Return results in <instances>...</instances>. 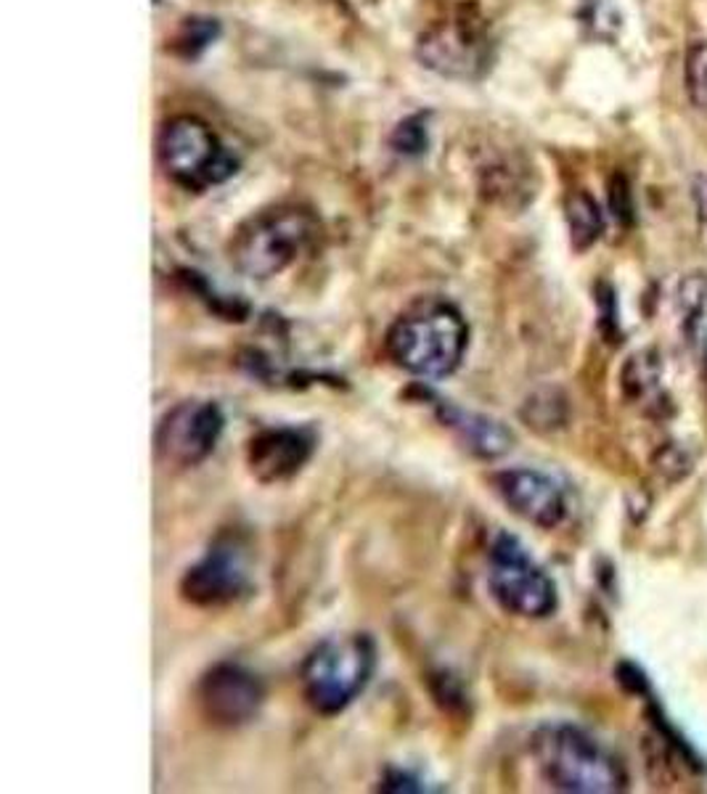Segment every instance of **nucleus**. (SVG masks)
<instances>
[{"mask_svg": "<svg viewBox=\"0 0 707 794\" xmlns=\"http://www.w3.org/2000/svg\"><path fill=\"white\" fill-rule=\"evenodd\" d=\"M609 207L612 213H615V217L621 223H625V226H631L634 223V192H631V183L625 175H612L609 181Z\"/></svg>", "mask_w": 707, "mask_h": 794, "instance_id": "20", "label": "nucleus"}, {"mask_svg": "<svg viewBox=\"0 0 707 794\" xmlns=\"http://www.w3.org/2000/svg\"><path fill=\"white\" fill-rule=\"evenodd\" d=\"M318 437L310 426H268L247 445L249 474L263 485L297 477L316 453Z\"/></svg>", "mask_w": 707, "mask_h": 794, "instance_id": "11", "label": "nucleus"}, {"mask_svg": "<svg viewBox=\"0 0 707 794\" xmlns=\"http://www.w3.org/2000/svg\"><path fill=\"white\" fill-rule=\"evenodd\" d=\"M263 702V681L239 662H217L199 683V708L217 729H239L255 721Z\"/></svg>", "mask_w": 707, "mask_h": 794, "instance_id": "9", "label": "nucleus"}, {"mask_svg": "<svg viewBox=\"0 0 707 794\" xmlns=\"http://www.w3.org/2000/svg\"><path fill=\"white\" fill-rule=\"evenodd\" d=\"M684 80L691 104L707 112V40H697L686 51Z\"/></svg>", "mask_w": 707, "mask_h": 794, "instance_id": "17", "label": "nucleus"}, {"mask_svg": "<svg viewBox=\"0 0 707 794\" xmlns=\"http://www.w3.org/2000/svg\"><path fill=\"white\" fill-rule=\"evenodd\" d=\"M617 683L625 691H631V694H647L649 691V681H647V673H644L642 668L634 662H621L617 664Z\"/></svg>", "mask_w": 707, "mask_h": 794, "instance_id": "22", "label": "nucleus"}, {"mask_svg": "<svg viewBox=\"0 0 707 794\" xmlns=\"http://www.w3.org/2000/svg\"><path fill=\"white\" fill-rule=\"evenodd\" d=\"M377 668L371 636H329L305 657L300 668L303 694L318 715H339L369 687Z\"/></svg>", "mask_w": 707, "mask_h": 794, "instance_id": "4", "label": "nucleus"}, {"mask_svg": "<svg viewBox=\"0 0 707 794\" xmlns=\"http://www.w3.org/2000/svg\"><path fill=\"white\" fill-rule=\"evenodd\" d=\"M382 792H440V786H430L427 778L417 776L411 771L390 769L382 776V784H379Z\"/></svg>", "mask_w": 707, "mask_h": 794, "instance_id": "21", "label": "nucleus"}, {"mask_svg": "<svg viewBox=\"0 0 707 794\" xmlns=\"http://www.w3.org/2000/svg\"><path fill=\"white\" fill-rule=\"evenodd\" d=\"M678 305H682L684 326L691 339H707V276L695 274L684 278L678 289Z\"/></svg>", "mask_w": 707, "mask_h": 794, "instance_id": "16", "label": "nucleus"}, {"mask_svg": "<svg viewBox=\"0 0 707 794\" xmlns=\"http://www.w3.org/2000/svg\"><path fill=\"white\" fill-rule=\"evenodd\" d=\"M215 32L217 27L215 22H209V19H188L178 35V49H183V53H188V56H194V53H199L213 43Z\"/></svg>", "mask_w": 707, "mask_h": 794, "instance_id": "19", "label": "nucleus"}, {"mask_svg": "<svg viewBox=\"0 0 707 794\" xmlns=\"http://www.w3.org/2000/svg\"><path fill=\"white\" fill-rule=\"evenodd\" d=\"M659 377H663V363H659L657 352L644 350L628 358V363L623 365L621 382L631 400H644L657 390Z\"/></svg>", "mask_w": 707, "mask_h": 794, "instance_id": "15", "label": "nucleus"}, {"mask_svg": "<svg viewBox=\"0 0 707 794\" xmlns=\"http://www.w3.org/2000/svg\"><path fill=\"white\" fill-rule=\"evenodd\" d=\"M695 196H697V202H699V209H703V215L707 217V178H699V181H697Z\"/></svg>", "mask_w": 707, "mask_h": 794, "instance_id": "23", "label": "nucleus"}, {"mask_svg": "<svg viewBox=\"0 0 707 794\" xmlns=\"http://www.w3.org/2000/svg\"><path fill=\"white\" fill-rule=\"evenodd\" d=\"M495 493L520 519L541 529H554L567 517V498L560 482L539 470H504L493 477Z\"/></svg>", "mask_w": 707, "mask_h": 794, "instance_id": "12", "label": "nucleus"}, {"mask_svg": "<svg viewBox=\"0 0 707 794\" xmlns=\"http://www.w3.org/2000/svg\"><path fill=\"white\" fill-rule=\"evenodd\" d=\"M318 236V220L308 209L284 205L249 217L230 239L228 255L239 274L265 281L291 268Z\"/></svg>", "mask_w": 707, "mask_h": 794, "instance_id": "3", "label": "nucleus"}, {"mask_svg": "<svg viewBox=\"0 0 707 794\" xmlns=\"http://www.w3.org/2000/svg\"><path fill=\"white\" fill-rule=\"evenodd\" d=\"M488 588L504 612L543 620L556 609V586L520 538L499 533L488 554Z\"/></svg>", "mask_w": 707, "mask_h": 794, "instance_id": "6", "label": "nucleus"}, {"mask_svg": "<svg viewBox=\"0 0 707 794\" xmlns=\"http://www.w3.org/2000/svg\"><path fill=\"white\" fill-rule=\"evenodd\" d=\"M434 411H438L440 422L451 426L455 437L464 443L474 456L480 458H499L504 453L512 451L514 434L509 426L495 422L491 416H482V413L467 411L461 405L448 403V400H438L434 403Z\"/></svg>", "mask_w": 707, "mask_h": 794, "instance_id": "13", "label": "nucleus"}, {"mask_svg": "<svg viewBox=\"0 0 707 794\" xmlns=\"http://www.w3.org/2000/svg\"><path fill=\"white\" fill-rule=\"evenodd\" d=\"M533 755L543 778L560 792L615 794L628 790V776L617 757L577 725H543L533 734Z\"/></svg>", "mask_w": 707, "mask_h": 794, "instance_id": "2", "label": "nucleus"}, {"mask_svg": "<svg viewBox=\"0 0 707 794\" xmlns=\"http://www.w3.org/2000/svg\"><path fill=\"white\" fill-rule=\"evenodd\" d=\"M156 154L167 178L188 192L217 186L239 167V159L217 141L207 122L188 114L165 122L156 141Z\"/></svg>", "mask_w": 707, "mask_h": 794, "instance_id": "5", "label": "nucleus"}, {"mask_svg": "<svg viewBox=\"0 0 707 794\" xmlns=\"http://www.w3.org/2000/svg\"><path fill=\"white\" fill-rule=\"evenodd\" d=\"M419 59L448 78H474L488 61V38L480 22L453 17L419 40Z\"/></svg>", "mask_w": 707, "mask_h": 794, "instance_id": "10", "label": "nucleus"}, {"mask_svg": "<svg viewBox=\"0 0 707 794\" xmlns=\"http://www.w3.org/2000/svg\"><path fill=\"white\" fill-rule=\"evenodd\" d=\"M253 588V551L239 533H221L181 578V599L199 609H223Z\"/></svg>", "mask_w": 707, "mask_h": 794, "instance_id": "7", "label": "nucleus"}, {"mask_svg": "<svg viewBox=\"0 0 707 794\" xmlns=\"http://www.w3.org/2000/svg\"><path fill=\"white\" fill-rule=\"evenodd\" d=\"M226 416L213 400H183L156 426V456L175 470H194L215 453Z\"/></svg>", "mask_w": 707, "mask_h": 794, "instance_id": "8", "label": "nucleus"}, {"mask_svg": "<svg viewBox=\"0 0 707 794\" xmlns=\"http://www.w3.org/2000/svg\"><path fill=\"white\" fill-rule=\"evenodd\" d=\"M392 148L398 154H406V157H417L427 148V127H424V117H411L406 122H400L392 133Z\"/></svg>", "mask_w": 707, "mask_h": 794, "instance_id": "18", "label": "nucleus"}, {"mask_svg": "<svg viewBox=\"0 0 707 794\" xmlns=\"http://www.w3.org/2000/svg\"><path fill=\"white\" fill-rule=\"evenodd\" d=\"M390 361L419 379H445L459 371L469 348V323L451 302L427 300L387 331Z\"/></svg>", "mask_w": 707, "mask_h": 794, "instance_id": "1", "label": "nucleus"}, {"mask_svg": "<svg viewBox=\"0 0 707 794\" xmlns=\"http://www.w3.org/2000/svg\"><path fill=\"white\" fill-rule=\"evenodd\" d=\"M564 215H567L570 239H573L575 249L583 252L591 244H596L604 230V217L594 196L586 192H573L564 202Z\"/></svg>", "mask_w": 707, "mask_h": 794, "instance_id": "14", "label": "nucleus"}]
</instances>
